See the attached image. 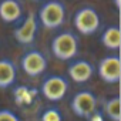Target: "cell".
Segmentation results:
<instances>
[{
  "instance_id": "1",
  "label": "cell",
  "mask_w": 121,
  "mask_h": 121,
  "mask_svg": "<svg viewBox=\"0 0 121 121\" xmlns=\"http://www.w3.org/2000/svg\"><path fill=\"white\" fill-rule=\"evenodd\" d=\"M51 53L61 61L73 60L78 54V37L71 31L58 33L51 40Z\"/></svg>"
},
{
  "instance_id": "2",
  "label": "cell",
  "mask_w": 121,
  "mask_h": 121,
  "mask_svg": "<svg viewBox=\"0 0 121 121\" xmlns=\"http://www.w3.org/2000/svg\"><path fill=\"white\" fill-rule=\"evenodd\" d=\"M39 23H41L46 29H58L66 22V6L61 2L51 0L41 4L39 13L36 14Z\"/></svg>"
},
{
  "instance_id": "3",
  "label": "cell",
  "mask_w": 121,
  "mask_h": 121,
  "mask_svg": "<svg viewBox=\"0 0 121 121\" xmlns=\"http://www.w3.org/2000/svg\"><path fill=\"white\" fill-rule=\"evenodd\" d=\"M73 24L80 34L93 36L94 33L98 31L100 24H101V19H100L98 12L94 7L86 6V7H81L76 12L74 17H73Z\"/></svg>"
},
{
  "instance_id": "4",
  "label": "cell",
  "mask_w": 121,
  "mask_h": 121,
  "mask_svg": "<svg viewBox=\"0 0 121 121\" xmlns=\"http://www.w3.org/2000/svg\"><path fill=\"white\" fill-rule=\"evenodd\" d=\"M97 104H98V100L95 94L88 90H83L73 95L70 101V108L74 112V115L90 120L97 112Z\"/></svg>"
},
{
  "instance_id": "5",
  "label": "cell",
  "mask_w": 121,
  "mask_h": 121,
  "mask_svg": "<svg viewBox=\"0 0 121 121\" xmlns=\"http://www.w3.org/2000/svg\"><path fill=\"white\" fill-rule=\"evenodd\" d=\"M69 80L63 76H48L41 83V94L53 103L61 101L69 91Z\"/></svg>"
},
{
  "instance_id": "6",
  "label": "cell",
  "mask_w": 121,
  "mask_h": 121,
  "mask_svg": "<svg viewBox=\"0 0 121 121\" xmlns=\"http://www.w3.org/2000/svg\"><path fill=\"white\" fill-rule=\"evenodd\" d=\"M20 66L29 77H39L47 70V58L41 51L30 50L23 54Z\"/></svg>"
},
{
  "instance_id": "7",
  "label": "cell",
  "mask_w": 121,
  "mask_h": 121,
  "mask_svg": "<svg viewBox=\"0 0 121 121\" xmlns=\"http://www.w3.org/2000/svg\"><path fill=\"white\" fill-rule=\"evenodd\" d=\"M98 76L107 84H117L121 78V60L115 56H107L98 63Z\"/></svg>"
},
{
  "instance_id": "8",
  "label": "cell",
  "mask_w": 121,
  "mask_h": 121,
  "mask_svg": "<svg viewBox=\"0 0 121 121\" xmlns=\"http://www.w3.org/2000/svg\"><path fill=\"white\" fill-rule=\"evenodd\" d=\"M37 30H39V20H37V16L34 13H30L24 22L14 29V40L19 43V44H23V46H29L36 39V34H37Z\"/></svg>"
},
{
  "instance_id": "9",
  "label": "cell",
  "mask_w": 121,
  "mask_h": 121,
  "mask_svg": "<svg viewBox=\"0 0 121 121\" xmlns=\"http://www.w3.org/2000/svg\"><path fill=\"white\" fill-rule=\"evenodd\" d=\"M67 73H69V77L74 83L83 84V83H87L93 77L94 66L90 61H87V60H76V61L69 64Z\"/></svg>"
},
{
  "instance_id": "10",
  "label": "cell",
  "mask_w": 121,
  "mask_h": 121,
  "mask_svg": "<svg viewBox=\"0 0 121 121\" xmlns=\"http://www.w3.org/2000/svg\"><path fill=\"white\" fill-rule=\"evenodd\" d=\"M22 14H23V7L20 2H16V0L0 2V19L4 23L7 24L16 23L22 19Z\"/></svg>"
},
{
  "instance_id": "11",
  "label": "cell",
  "mask_w": 121,
  "mask_h": 121,
  "mask_svg": "<svg viewBox=\"0 0 121 121\" xmlns=\"http://www.w3.org/2000/svg\"><path fill=\"white\" fill-rule=\"evenodd\" d=\"M17 78V66L10 58H0V88H9Z\"/></svg>"
},
{
  "instance_id": "12",
  "label": "cell",
  "mask_w": 121,
  "mask_h": 121,
  "mask_svg": "<svg viewBox=\"0 0 121 121\" xmlns=\"http://www.w3.org/2000/svg\"><path fill=\"white\" fill-rule=\"evenodd\" d=\"M101 43L105 48L117 51L121 46V30H120V27L117 24L107 27L101 34Z\"/></svg>"
},
{
  "instance_id": "13",
  "label": "cell",
  "mask_w": 121,
  "mask_h": 121,
  "mask_svg": "<svg viewBox=\"0 0 121 121\" xmlns=\"http://www.w3.org/2000/svg\"><path fill=\"white\" fill-rule=\"evenodd\" d=\"M104 112L110 121H120L121 120V108H120V97H111L104 103Z\"/></svg>"
},
{
  "instance_id": "14",
  "label": "cell",
  "mask_w": 121,
  "mask_h": 121,
  "mask_svg": "<svg viewBox=\"0 0 121 121\" xmlns=\"http://www.w3.org/2000/svg\"><path fill=\"white\" fill-rule=\"evenodd\" d=\"M40 121H63V114L56 107H48L41 112Z\"/></svg>"
},
{
  "instance_id": "15",
  "label": "cell",
  "mask_w": 121,
  "mask_h": 121,
  "mask_svg": "<svg viewBox=\"0 0 121 121\" xmlns=\"http://www.w3.org/2000/svg\"><path fill=\"white\" fill-rule=\"evenodd\" d=\"M0 121H22L19 118V115L16 112H13L12 110L7 108H2L0 110Z\"/></svg>"
}]
</instances>
